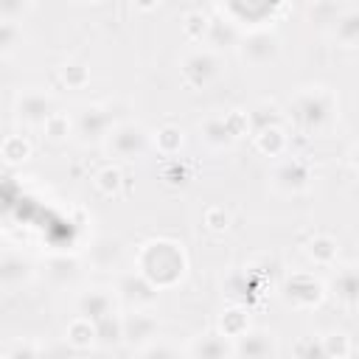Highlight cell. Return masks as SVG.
<instances>
[{"mask_svg":"<svg viewBox=\"0 0 359 359\" xmlns=\"http://www.w3.org/2000/svg\"><path fill=\"white\" fill-rule=\"evenodd\" d=\"M135 269L140 275H146L157 289H168L185 278L188 255H185L182 244H177L171 238H151L137 250Z\"/></svg>","mask_w":359,"mask_h":359,"instance_id":"obj_1","label":"cell"},{"mask_svg":"<svg viewBox=\"0 0 359 359\" xmlns=\"http://www.w3.org/2000/svg\"><path fill=\"white\" fill-rule=\"evenodd\" d=\"M337 109H339V101H337L334 90H328L323 84L297 90L294 98H292V104H289V112H292L294 126L300 132H306V135L325 132L334 123Z\"/></svg>","mask_w":359,"mask_h":359,"instance_id":"obj_2","label":"cell"},{"mask_svg":"<svg viewBox=\"0 0 359 359\" xmlns=\"http://www.w3.org/2000/svg\"><path fill=\"white\" fill-rule=\"evenodd\" d=\"M286 6L283 3H252V0H233V3H222L216 6V14L227 17L241 34L247 31H261V28H269V22L283 14Z\"/></svg>","mask_w":359,"mask_h":359,"instance_id":"obj_3","label":"cell"},{"mask_svg":"<svg viewBox=\"0 0 359 359\" xmlns=\"http://www.w3.org/2000/svg\"><path fill=\"white\" fill-rule=\"evenodd\" d=\"M149 143H151V140H149V132H146L140 123H135V121H121V123H115V126L109 129L107 140H104L107 151H109L112 157H118V160L143 157L146 149H149Z\"/></svg>","mask_w":359,"mask_h":359,"instance_id":"obj_4","label":"cell"},{"mask_svg":"<svg viewBox=\"0 0 359 359\" xmlns=\"http://www.w3.org/2000/svg\"><path fill=\"white\" fill-rule=\"evenodd\" d=\"M222 67H224L222 56L210 48H196V50L185 53L182 62H180V73H182L185 84L194 87V90H202V87L213 84L222 76Z\"/></svg>","mask_w":359,"mask_h":359,"instance_id":"obj_5","label":"cell"},{"mask_svg":"<svg viewBox=\"0 0 359 359\" xmlns=\"http://www.w3.org/2000/svg\"><path fill=\"white\" fill-rule=\"evenodd\" d=\"M115 297L121 300V303H126L129 309H137V311H149L151 306H157V286L146 278V275H140L137 269H129V272H121L118 278H115Z\"/></svg>","mask_w":359,"mask_h":359,"instance_id":"obj_6","label":"cell"},{"mask_svg":"<svg viewBox=\"0 0 359 359\" xmlns=\"http://www.w3.org/2000/svg\"><path fill=\"white\" fill-rule=\"evenodd\" d=\"M238 56L250 67H266V65H272L280 56V39L269 28L247 31L238 39Z\"/></svg>","mask_w":359,"mask_h":359,"instance_id":"obj_7","label":"cell"},{"mask_svg":"<svg viewBox=\"0 0 359 359\" xmlns=\"http://www.w3.org/2000/svg\"><path fill=\"white\" fill-rule=\"evenodd\" d=\"M53 112H56V104L42 90H22L14 98V118L25 126H45Z\"/></svg>","mask_w":359,"mask_h":359,"instance_id":"obj_8","label":"cell"},{"mask_svg":"<svg viewBox=\"0 0 359 359\" xmlns=\"http://www.w3.org/2000/svg\"><path fill=\"white\" fill-rule=\"evenodd\" d=\"M280 292H283L286 303H292L294 309H314V306H320L323 297H325L323 280L314 278V275H309V272H294V275H289V278L283 280V289H280Z\"/></svg>","mask_w":359,"mask_h":359,"instance_id":"obj_9","label":"cell"},{"mask_svg":"<svg viewBox=\"0 0 359 359\" xmlns=\"http://www.w3.org/2000/svg\"><path fill=\"white\" fill-rule=\"evenodd\" d=\"M278 337L269 328H250L233 339V359H275Z\"/></svg>","mask_w":359,"mask_h":359,"instance_id":"obj_10","label":"cell"},{"mask_svg":"<svg viewBox=\"0 0 359 359\" xmlns=\"http://www.w3.org/2000/svg\"><path fill=\"white\" fill-rule=\"evenodd\" d=\"M309 182H311V171L300 157L280 160L272 168V188L280 194H300L309 188Z\"/></svg>","mask_w":359,"mask_h":359,"instance_id":"obj_11","label":"cell"},{"mask_svg":"<svg viewBox=\"0 0 359 359\" xmlns=\"http://www.w3.org/2000/svg\"><path fill=\"white\" fill-rule=\"evenodd\" d=\"M115 292L112 289H104V286H90L84 292H79L76 297V314L90 320V323H98L109 314H115Z\"/></svg>","mask_w":359,"mask_h":359,"instance_id":"obj_12","label":"cell"},{"mask_svg":"<svg viewBox=\"0 0 359 359\" xmlns=\"http://www.w3.org/2000/svg\"><path fill=\"white\" fill-rule=\"evenodd\" d=\"M115 126L109 109L104 107H84L73 123V132L79 135L81 143H95V140H107L109 129Z\"/></svg>","mask_w":359,"mask_h":359,"instance_id":"obj_13","label":"cell"},{"mask_svg":"<svg viewBox=\"0 0 359 359\" xmlns=\"http://www.w3.org/2000/svg\"><path fill=\"white\" fill-rule=\"evenodd\" d=\"M31 278H34V264H31L22 252L6 250L3 258H0V283H3V289H6V292L22 289Z\"/></svg>","mask_w":359,"mask_h":359,"instance_id":"obj_14","label":"cell"},{"mask_svg":"<svg viewBox=\"0 0 359 359\" xmlns=\"http://www.w3.org/2000/svg\"><path fill=\"white\" fill-rule=\"evenodd\" d=\"M123 320V342L135 345V348H146L154 342V334H157V320L149 314V311H137L132 309L129 314H121Z\"/></svg>","mask_w":359,"mask_h":359,"instance_id":"obj_15","label":"cell"},{"mask_svg":"<svg viewBox=\"0 0 359 359\" xmlns=\"http://www.w3.org/2000/svg\"><path fill=\"white\" fill-rule=\"evenodd\" d=\"M188 359H233V339H227L222 331L199 334L188 345Z\"/></svg>","mask_w":359,"mask_h":359,"instance_id":"obj_16","label":"cell"},{"mask_svg":"<svg viewBox=\"0 0 359 359\" xmlns=\"http://www.w3.org/2000/svg\"><path fill=\"white\" fill-rule=\"evenodd\" d=\"M328 292L345 303V306H359V266H342L331 275V283H328Z\"/></svg>","mask_w":359,"mask_h":359,"instance_id":"obj_17","label":"cell"},{"mask_svg":"<svg viewBox=\"0 0 359 359\" xmlns=\"http://www.w3.org/2000/svg\"><path fill=\"white\" fill-rule=\"evenodd\" d=\"M199 135H202V140L210 146V149H227V146H233L238 137L233 135V129L227 126V118L224 115H210V118H205L202 121V126H199Z\"/></svg>","mask_w":359,"mask_h":359,"instance_id":"obj_18","label":"cell"},{"mask_svg":"<svg viewBox=\"0 0 359 359\" xmlns=\"http://www.w3.org/2000/svg\"><path fill=\"white\" fill-rule=\"evenodd\" d=\"M238 39H241V31H238L227 17L216 14V17L210 20V31H208V36H205V42H208L210 50L219 53V48H224V45H236V48H238Z\"/></svg>","mask_w":359,"mask_h":359,"instance_id":"obj_19","label":"cell"},{"mask_svg":"<svg viewBox=\"0 0 359 359\" xmlns=\"http://www.w3.org/2000/svg\"><path fill=\"white\" fill-rule=\"evenodd\" d=\"M65 342H67V348H73V351H84V348L95 345V342H98V337H95V323H90V320H84V317L76 314V317L67 323V328H65Z\"/></svg>","mask_w":359,"mask_h":359,"instance_id":"obj_20","label":"cell"},{"mask_svg":"<svg viewBox=\"0 0 359 359\" xmlns=\"http://www.w3.org/2000/svg\"><path fill=\"white\" fill-rule=\"evenodd\" d=\"M334 39L345 48L359 45V8H342V14L334 22Z\"/></svg>","mask_w":359,"mask_h":359,"instance_id":"obj_21","label":"cell"},{"mask_svg":"<svg viewBox=\"0 0 359 359\" xmlns=\"http://www.w3.org/2000/svg\"><path fill=\"white\" fill-rule=\"evenodd\" d=\"M306 252H309V258H311L314 264H320V266H331V264L337 261V255H339V244H337L334 236L320 233V236H314V238L306 244Z\"/></svg>","mask_w":359,"mask_h":359,"instance_id":"obj_22","label":"cell"},{"mask_svg":"<svg viewBox=\"0 0 359 359\" xmlns=\"http://www.w3.org/2000/svg\"><path fill=\"white\" fill-rule=\"evenodd\" d=\"M286 143H289V137L280 126H266V129L255 132V149L266 157H280L286 151Z\"/></svg>","mask_w":359,"mask_h":359,"instance_id":"obj_23","label":"cell"},{"mask_svg":"<svg viewBox=\"0 0 359 359\" xmlns=\"http://www.w3.org/2000/svg\"><path fill=\"white\" fill-rule=\"evenodd\" d=\"M79 258L76 255H50L45 261V272L53 283H70L79 275Z\"/></svg>","mask_w":359,"mask_h":359,"instance_id":"obj_24","label":"cell"},{"mask_svg":"<svg viewBox=\"0 0 359 359\" xmlns=\"http://www.w3.org/2000/svg\"><path fill=\"white\" fill-rule=\"evenodd\" d=\"M219 331H222L227 339H238L241 334H247V331H250V317H247V311H244V309H238V306H233V309L222 311Z\"/></svg>","mask_w":359,"mask_h":359,"instance_id":"obj_25","label":"cell"},{"mask_svg":"<svg viewBox=\"0 0 359 359\" xmlns=\"http://www.w3.org/2000/svg\"><path fill=\"white\" fill-rule=\"evenodd\" d=\"M95 337H98V345H107V348L123 342V320H121V314L115 311V314L98 320L95 323Z\"/></svg>","mask_w":359,"mask_h":359,"instance_id":"obj_26","label":"cell"},{"mask_svg":"<svg viewBox=\"0 0 359 359\" xmlns=\"http://www.w3.org/2000/svg\"><path fill=\"white\" fill-rule=\"evenodd\" d=\"M210 14H205V11H199V8H194V11H188L185 17H182V31H185V36L188 39H194V42H202L205 36H208V31H210Z\"/></svg>","mask_w":359,"mask_h":359,"instance_id":"obj_27","label":"cell"},{"mask_svg":"<svg viewBox=\"0 0 359 359\" xmlns=\"http://www.w3.org/2000/svg\"><path fill=\"white\" fill-rule=\"evenodd\" d=\"M0 151H3V160L8 165H17V163H25L31 157V143L22 135H8L3 140V146H0Z\"/></svg>","mask_w":359,"mask_h":359,"instance_id":"obj_28","label":"cell"},{"mask_svg":"<svg viewBox=\"0 0 359 359\" xmlns=\"http://www.w3.org/2000/svg\"><path fill=\"white\" fill-rule=\"evenodd\" d=\"M22 42V25L17 20H0V56L8 59Z\"/></svg>","mask_w":359,"mask_h":359,"instance_id":"obj_29","label":"cell"},{"mask_svg":"<svg viewBox=\"0 0 359 359\" xmlns=\"http://www.w3.org/2000/svg\"><path fill=\"white\" fill-rule=\"evenodd\" d=\"M154 146H157V151L165 154V157L177 154V151L182 149V129H180V126H163V129H157Z\"/></svg>","mask_w":359,"mask_h":359,"instance_id":"obj_30","label":"cell"},{"mask_svg":"<svg viewBox=\"0 0 359 359\" xmlns=\"http://www.w3.org/2000/svg\"><path fill=\"white\" fill-rule=\"evenodd\" d=\"M95 188L104 194V196H115L118 191H121V185H123V174H121V168H115V165H104L101 171H95Z\"/></svg>","mask_w":359,"mask_h":359,"instance_id":"obj_31","label":"cell"},{"mask_svg":"<svg viewBox=\"0 0 359 359\" xmlns=\"http://www.w3.org/2000/svg\"><path fill=\"white\" fill-rule=\"evenodd\" d=\"M323 348H325V356H328V359H348V353H351V339H348V334H342V331H328V334L323 337Z\"/></svg>","mask_w":359,"mask_h":359,"instance_id":"obj_32","label":"cell"},{"mask_svg":"<svg viewBox=\"0 0 359 359\" xmlns=\"http://www.w3.org/2000/svg\"><path fill=\"white\" fill-rule=\"evenodd\" d=\"M294 359H328L323 348V337H300L294 342Z\"/></svg>","mask_w":359,"mask_h":359,"instance_id":"obj_33","label":"cell"},{"mask_svg":"<svg viewBox=\"0 0 359 359\" xmlns=\"http://www.w3.org/2000/svg\"><path fill=\"white\" fill-rule=\"evenodd\" d=\"M59 76H62V81H65L67 87H73V90H79V87H84V84L90 81V70H87L81 62H67V65L59 70Z\"/></svg>","mask_w":359,"mask_h":359,"instance_id":"obj_34","label":"cell"},{"mask_svg":"<svg viewBox=\"0 0 359 359\" xmlns=\"http://www.w3.org/2000/svg\"><path fill=\"white\" fill-rule=\"evenodd\" d=\"M42 129H45V135H48L50 140H62V137H67V135H70L73 123H70V118H67L65 112H59V109H56V112L50 115V121H48Z\"/></svg>","mask_w":359,"mask_h":359,"instance_id":"obj_35","label":"cell"},{"mask_svg":"<svg viewBox=\"0 0 359 359\" xmlns=\"http://www.w3.org/2000/svg\"><path fill=\"white\" fill-rule=\"evenodd\" d=\"M137 359H180V353H177V348L174 345H168V342H151V345H146L143 351H140V356Z\"/></svg>","mask_w":359,"mask_h":359,"instance_id":"obj_36","label":"cell"},{"mask_svg":"<svg viewBox=\"0 0 359 359\" xmlns=\"http://www.w3.org/2000/svg\"><path fill=\"white\" fill-rule=\"evenodd\" d=\"M309 14H311L314 22H337V17L342 14V8L334 6V3H314L309 8Z\"/></svg>","mask_w":359,"mask_h":359,"instance_id":"obj_37","label":"cell"},{"mask_svg":"<svg viewBox=\"0 0 359 359\" xmlns=\"http://www.w3.org/2000/svg\"><path fill=\"white\" fill-rule=\"evenodd\" d=\"M205 224H208L213 233H222V230H227L230 216H227L224 208H208V210H205Z\"/></svg>","mask_w":359,"mask_h":359,"instance_id":"obj_38","label":"cell"},{"mask_svg":"<svg viewBox=\"0 0 359 359\" xmlns=\"http://www.w3.org/2000/svg\"><path fill=\"white\" fill-rule=\"evenodd\" d=\"M6 356L8 359H42V348H36L34 342H14Z\"/></svg>","mask_w":359,"mask_h":359,"instance_id":"obj_39","label":"cell"},{"mask_svg":"<svg viewBox=\"0 0 359 359\" xmlns=\"http://www.w3.org/2000/svg\"><path fill=\"white\" fill-rule=\"evenodd\" d=\"M93 252H95V261H98L101 266H109V264L118 258V241H98V244L93 247Z\"/></svg>","mask_w":359,"mask_h":359,"instance_id":"obj_40","label":"cell"},{"mask_svg":"<svg viewBox=\"0 0 359 359\" xmlns=\"http://www.w3.org/2000/svg\"><path fill=\"white\" fill-rule=\"evenodd\" d=\"M348 163H351V168L359 174V143H356V146L348 151Z\"/></svg>","mask_w":359,"mask_h":359,"instance_id":"obj_41","label":"cell"}]
</instances>
